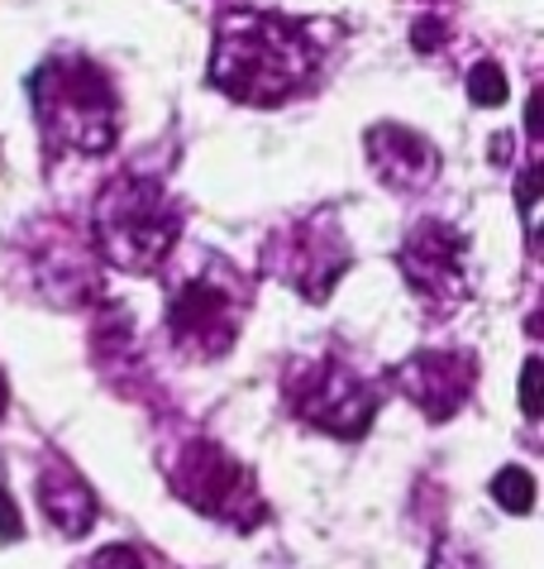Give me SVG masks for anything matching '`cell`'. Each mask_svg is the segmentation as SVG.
Segmentation results:
<instances>
[{
    "label": "cell",
    "instance_id": "13",
    "mask_svg": "<svg viewBox=\"0 0 544 569\" xmlns=\"http://www.w3.org/2000/svg\"><path fill=\"white\" fill-rule=\"evenodd\" d=\"M506 91H511V82H506V72L497 68V62H477V68L469 72V97H473V106H502Z\"/></svg>",
    "mask_w": 544,
    "mask_h": 569
},
{
    "label": "cell",
    "instance_id": "19",
    "mask_svg": "<svg viewBox=\"0 0 544 569\" xmlns=\"http://www.w3.org/2000/svg\"><path fill=\"white\" fill-rule=\"evenodd\" d=\"M525 130H531L535 139H544V87L531 97V106H525Z\"/></svg>",
    "mask_w": 544,
    "mask_h": 569
},
{
    "label": "cell",
    "instance_id": "9",
    "mask_svg": "<svg viewBox=\"0 0 544 569\" xmlns=\"http://www.w3.org/2000/svg\"><path fill=\"white\" fill-rule=\"evenodd\" d=\"M459 254H463V234H454L450 226H415L411 240L402 244V268L411 278V288H421L425 297H444L450 288L463 282V268H459Z\"/></svg>",
    "mask_w": 544,
    "mask_h": 569
},
{
    "label": "cell",
    "instance_id": "14",
    "mask_svg": "<svg viewBox=\"0 0 544 569\" xmlns=\"http://www.w3.org/2000/svg\"><path fill=\"white\" fill-rule=\"evenodd\" d=\"M521 412L544 417V359H531L521 373Z\"/></svg>",
    "mask_w": 544,
    "mask_h": 569
},
{
    "label": "cell",
    "instance_id": "1",
    "mask_svg": "<svg viewBox=\"0 0 544 569\" xmlns=\"http://www.w3.org/2000/svg\"><path fill=\"white\" fill-rule=\"evenodd\" d=\"M315 68V49L306 29L278 14H253L234 10L220 24L215 58H211V82L234 101L249 106H282Z\"/></svg>",
    "mask_w": 544,
    "mask_h": 569
},
{
    "label": "cell",
    "instance_id": "5",
    "mask_svg": "<svg viewBox=\"0 0 544 569\" xmlns=\"http://www.w3.org/2000/svg\"><path fill=\"white\" fill-rule=\"evenodd\" d=\"M163 469L182 502L215 521H230L234 531H253L268 517L253 473L215 440H187L172 460H163Z\"/></svg>",
    "mask_w": 544,
    "mask_h": 569
},
{
    "label": "cell",
    "instance_id": "16",
    "mask_svg": "<svg viewBox=\"0 0 544 569\" xmlns=\"http://www.w3.org/2000/svg\"><path fill=\"white\" fill-rule=\"evenodd\" d=\"M20 536H24V517L14 508V498L0 488V541H20Z\"/></svg>",
    "mask_w": 544,
    "mask_h": 569
},
{
    "label": "cell",
    "instance_id": "4",
    "mask_svg": "<svg viewBox=\"0 0 544 569\" xmlns=\"http://www.w3.org/2000/svg\"><path fill=\"white\" fill-rule=\"evenodd\" d=\"M244 311H249V288L239 282L234 268L205 263V268H191L178 288H172L168 330H172V340H178L182 355L215 359L234 345Z\"/></svg>",
    "mask_w": 544,
    "mask_h": 569
},
{
    "label": "cell",
    "instance_id": "2",
    "mask_svg": "<svg viewBox=\"0 0 544 569\" xmlns=\"http://www.w3.org/2000/svg\"><path fill=\"white\" fill-rule=\"evenodd\" d=\"M48 153H110L115 144V87L87 58H53L29 77Z\"/></svg>",
    "mask_w": 544,
    "mask_h": 569
},
{
    "label": "cell",
    "instance_id": "6",
    "mask_svg": "<svg viewBox=\"0 0 544 569\" xmlns=\"http://www.w3.org/2000/svg\"><path fill=\"white\" fill-rule=\"evenodd\" d=\"M286 398H292V412L301 421H311L330 436H344V440L363 436L377 412V392L367 388L354 369H344L340 359L301 363V369L286 378Z\"/></svg>",
    "mask_w": 544,
    "mask_h": 569
},
{
    "label": "cell",
    "instance_id": "15",
    "mask_svg": "<svg viewBox=\"0 0 544 569\" xmlns=\"http://www.w3.org/2000/svg\"><path fill=\"white\" fill-rule=\"evenodd\" d=\"M87 569H143V556L134 546H110V550H101Z\"/></svg>",
    "mask_w": 544,
    "mask_h": 569
},
{
    "label": "cell",
    "instance_id": "12",
    "mask_svg": "<svg viewBox=\"0 0 544 569\" xmlns=\"http://www.w3.org/2000/svg\"><path fill=\"white\" fill-rule=\"evenodd\" d=\"M492 498H497L506 512L521 517V512H531V502H535V479L521 465H506V469H497V479H492Z\"/></svg>",
    "mask_w": 544,
    "mask_h": 569
},
{
    "label": "cell",
    "instance_id": "20",
    "mask_svg": "<svg viewBox=\"0 0 544 569\" xmlns=\"http://www.w3.org/2000/svg\"><path fill=\"white\" fill-rule=\"evenodd\" d=\"M531 244H535V254L544 259V226H535V234H531Z\"/></svg>",
    "mask_w": 544,
    "mask_h": 569
},
{
    "label": "cell",
    "instance_id": "11",
    "mask_svg": "<svg viewBox=\"0 0 544 569\" xmlns=\"http://www.w3.org/2000/svg\"><path fill=\"white\" fill-rule=\"evenodd\" d=\"M39 508L62 536H72L77 541V536H87L95 527L101 502H95V493L82 483V473H77L72 465L43 460V469H39Z\"/></svg>",
    "mask_w": 544,
    "mask_h": 569
},
{
    "label": "cell",
    "instance_id": "10",
    "mask_svg": "<svg viewBox=\"0 0 544 569\" xmlns=\"http://www.w3.org/2000/svg\"><path fill=\"white\" fill-rule=\"evenodd\" d=\"M367 158H373L377 178L396 187V192H415V187H425L440 172L435 149H430L421 134L402 130V124H377V130H367Z\"/></svg>",
    "mask_w": 544,
    "mask_h": 569
},
{
    "label": "cell",
    "instance_id": "18",
    "mask_svg": "<svg viewBox=\"0 0 544 569\" xmlns=\"http://www.w3.org/2000/svg\"><path fill=\"white\" fill-rule=\"evenodd\" d=\"M411 39H415V49H421V53L440 49V43H444V20H421L411 29Z\"/></svg>",
    "mask_w": 544,
    "mask_h": 569
},
{
    "label": "cell",
    "instance_id": "21",
    "mask_svg": "<svg viewBox=\"0 0 544 569\" xmlns=\"http://www.w3.org/2000/svg\"><path fill=\"white\" fill-rule=\"evenodd\" d=\"M6 402H10V392H6V378H0V417H6Z\"/></svg>",
    "mask_w": 544,
    "mask_h": 569
},
{
    "label": "cell",
    "instance_id": "3",
    "mask_svg": "<svg viewBox=\"0 0 544 569\" xmlns=\"http://www.w3.org/2000/svg\"><path fill=\"white\" fill-rule=\"evenodd\" d=\"M182 240V207L158 182L124 172L95 197V249L120 273H153Z\"/></svg>",
    "mask_w": 544,
    "mask_h": 569
},
{
    "label": "cell",
    "instance_id": "7",
    "mask_svg": "<svg viewBox=\"0 0 544 569\" xmlns=\"http://www.w3.org/2000/svg\"><path fill=\"white\" fill-rule=\"evenodd\" d=\"M268 263H272V273H282L306 302H325L330 288L344 278V268H349V249H344V234L320 216L301 230H286L282 240L272 244Z\"/></svg>",
    "mask_w": 544,
    "mask_h": 569
},
{
    "label": "cell",
    "instance_id": "17",
    "mask_svg": "<svg viewBox=\"0 0 544 569\" xmlns=\"http://www.w3.org/2000/svg\"><path fill=\"white\" fill-rule=\"evenodd\" d=\"M516 192H521V211H531V207H535V201L544 197V163H535L531 172H525V178H521V187H516Z\"/></svg>",
    "mask_w": 544,
    "mask_h": 569
},
{
    "label": "cell",
    "instance_id": "8",
    "mask_svg": "<svg viewBox=\"0 0 544 569\" xmlns=\"http://www.w3.org/2000/svg\"><path fill=\"white\" fill-rule=\"evenodd\" d=\"M392 378L411 402H421V412L430 421H450L463 407V398H469L473 359L444 355V350H421V355H411Z\"/></svg>",
    "mask_w": 544,
    "mask_h": 569
}]
</instances>
